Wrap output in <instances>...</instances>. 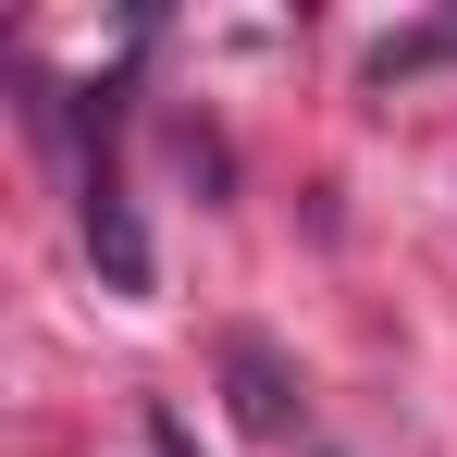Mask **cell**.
Listing matches in <instances>:
<instances>
[{
    "label": "cell",
    "instance_id": "6da1fadb",
    "mask_svg": "<svg viewBox=\"0 0 457 457\" xmlns=\"http://www.w3.org/2000/svg\"><path fill=\"white\" fill-rule=\"evenodd\" d=\"M87 247H99V272H112V285H124V297H137V285H149V247H137V223H124V198H112V186H99V173H87Z\"/></svg>",
    "mask_w": 457,
    "mask_h": 457
},
{
    "label": "cell",
    "instance_id": "7a4b0ae2",
    "mask_svg": "<svg viewBox=\"0 0 457 457\" xmlns=\"http://www.w3.org/2000/svg\"><path fill=\"white\" fill-rule=\"evenodd\" d=\"M445 50H457V25H433V37H395V50H371V75L395 87V75H420V62H445Z\"/></svg>",
    "mask_w": 457,
    "mask_h": 457
},
{
    "label": "cell",
    "instance_id": "3957f363",
    "mask_svg": "<svg viewBox=\"0 0 457 457\" xmlns=\"http://www.w3.org/2000/svg\"><path fill=\"white\" fill-rule=\"evenodd\" d=\"M235 383H247V420H285V395H272V359H260V346H235Z\"/></svg>",
    "mask_w": 457,
    "mask_h": 457
}]
</instances>
